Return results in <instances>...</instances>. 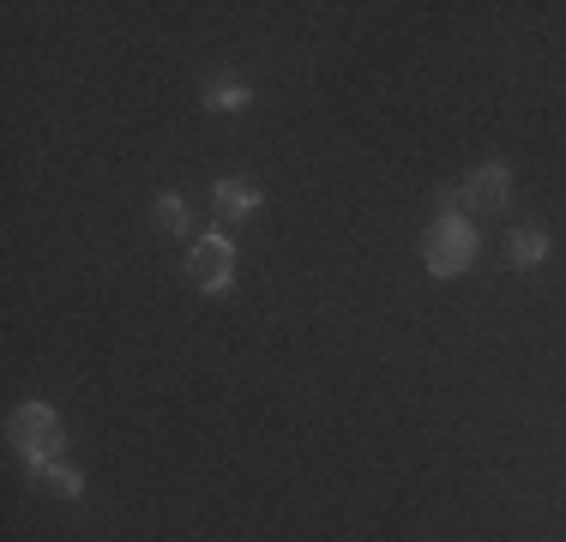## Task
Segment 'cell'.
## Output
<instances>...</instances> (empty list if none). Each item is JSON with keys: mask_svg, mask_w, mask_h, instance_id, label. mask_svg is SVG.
<instances>
[{"mask_svg": "<svg viewBox=\"0 0 566 542\" xmlns=\"http://www.w3.org/2000/svg\"><path fill=\"white\" fill-rule=\"evenodd\" d=\"M506 194H512L506 163H482V169L464 181V206H470V211H501V206H506Z\"/></svg>", "mask_w": 566, "mask_h": 542, "instance_id": "obj_4", "label": "cell"}, {"mask_svg": "<svg viewBox=\"0 0 566 542\" xmlns=\"http://www.w3.org/2000/svg\"><path fill=\"white\" fill-rule=\"evenodd\" d=\"M543 253H548L543 229H518V236H512V265H543Z\"/></svg>", "mask_w": 566, "mask_h": 542, "instance_id": "obj_7", "label": "cell"}, {"mask_svg": "<svg viewBox=\"0 0 566 542\" xmlns=\"http://www.w3.org/2000/svg\"><path fill=\"white\" fill-rule=\"evenodd\" d=\"M151 223L164 229V236H181V229H187V199H181V194H164V199L151 206Z\"/></svg>", "mask_w": 566, "mask_h": 542, "instance_id": "obj_6", "label": "cell"}, {"mask_svg": "<svg viewBox=\"0 0 566 542\" xmlns=\"http://www.w3.org/2000/svg\"><path fill=\"white\" fill-rule=\"evenodd\" d=\"M206 103H211V108H241V103H248V91H241V85H211Z\"/></svg>", "mask_w": 566, "mask_h": 542, "instance_id": "obj_9", "label": "cell"}, {"mask_svg": "<svg viewBox=\"0 0 566 542\" xmlns=\"http://www.w3.org/2000/svg\"><path fill=\"white\" fill-rule=\"evenodd\" d=\"M470 260H476V229L458 211H440L422 236V265L434 278H458V271H470Z\"/></svg>", "mask_w": 566, "mask_h": 542, "instance_id": "obj_1", "label": "cell"}, {"mask_svg": "<svg viewBox=\"0 0 566 542\" xmlns=\"http://www.w3.org/2000/svg\"><path fill=\"white\" fill-rule=\"evenodd\" d=\"M36 477H43V482H55V488H61L66 500H85V482H78L73 470L61 465V458H49V465H36Z\"/></svg>", "mask_w": 566, "mask_h": 542, "instance_id": "obj_8", "label": "cell"}, {"mask_svg": "<svg viewBox=\"0 0 566 542\" xmlns=\"http://www.w3.org/2000/svg\"><path fill=\"white\" fill-rule=\"evenodd\" d=\"M187 278L199 283L206 295H223L229 283H235V248H229V236H206L193 253H187Z\"/></svg>", "mask_w": 566, "mask_h": 542, "instance_id": "obj_3", "label": "cell"}, {"mask_svg": "<svg viewBox=\"0 0 566 542\" xmlns=\"http://www.w3.org/2000/svg\"><path fill=\"white\" fill-rule=\"evenodd\" d=\"M211 206H218L229 223H235V217H248L253 206H260V194H253L248 181H218V187H211Z\"/></svg>", "mask_w": 566, "mask_h": 542, "instance_id": "obj_5", "label": "cell"}, {"mask_svg": "<svg viewBox=\"0 0 566 542\" xmlns=\"http://www.w3.org/2000/svg\"><path fill=\"white\" fill-rule=\"evenodd\" d=\"M7 440L19 446L31 465H49V458L61 452V416L49 410V404H19V410L7 416Z\"/></svg>", "mask_w": 566, "mask_h": 542, "instance_id": "obj_2", "label": "cell"}]
</instances>
